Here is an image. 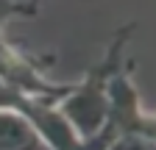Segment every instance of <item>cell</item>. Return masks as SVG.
I'll return each instance as SVG.
<instances>
[{"label":"cell","instance_id":"cell-1","mask_svg":"<svg viewBox=\"0 0 156 150\" xmlns=\"http://www.w3.org/2000/svg\"><path fill=\"white\" fill-rule=\"evenodd\" d=\"M134 22L117 28L112 33V39L103 50V56L98 59V64L84 75L78 84H73V89L58 100V111L67 117V122L75 128V134L81 139H89L92 134H98L106 120V108H109V81L117 72L126 59H128V42L134 36Z\"/></svg>","mask_w":156,"mask_h":150},{"label":"cell","instance_id":"cell-2","mask_svg":"<svg viewBox=\"0 0 156 150\" xmlns=\"http://www.w3.org/2000/svg\"><path fill=\"white\" fill-rule=\"evenodd\" d=\"M56 64V56H31L17 50L11 42H6L0 31V81L9 84L11 89L23 92L31 97H45L58 103L73 84H58L50 78V67Z\"/></svg>","mask_w":156,"mask_h":150},{"label":"cell","instance_id":"cell-3","mask_svg":"<svg viewBox=\"0 0 156 150\" xmlns=\"http://www.w3.org/2000/svg\"><path fill=\"white\" fill-rule=\"evenodd\" d=\"M0 150H50V147L20 111L0 108Z\"/></svg>","mask_w":156,"mask_h":150},{"label":"cell","instance_id":"cell-4","mask_svg":"<svg viewBox=\"0 0 156 150\" xmlns=\"http://www.w3.org/2000/svg\"><path fill=\"white\" fill-rule=\"evenodd\" d=\"M42 0H0V28L14 17H36Z\"/></svg>","mask_w":156,"mask_h":150}]
</instances>
